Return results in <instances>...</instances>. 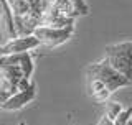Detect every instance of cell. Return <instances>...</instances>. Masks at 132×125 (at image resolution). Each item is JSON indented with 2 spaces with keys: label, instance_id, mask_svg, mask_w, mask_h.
Instances as JSON below:
<instances>
[{
  "label": "cell",
  "instance_id": "cell-1",
  "mask_svg": "<svg viewBox=\"0 0 132 125\" xmlns=\"http://www.w3.org/2000/svg\"><path fill=\"white\" fill-rule=\"evenodd\" d=\"M86 74L101 79L111 92H116V91L121 89V87H127V86L132 84V81H129L127 77H124L121 73H117V71L109 64L107 59H102L99 62L89 64L88 69H86Z\"/></svg>",
  "mask_w": 132,
  "mask_h": 125
},
{
  "label": "cell",
  "instance_id": "cell-2",
  "mask_svg": "<svg viewBox=\"0 0 132 125\" xmlns=\"http://www.w3.org/2000/svg\"><path fill=\"white\" fill-rule=\"evenodd\" d=\"M73 33H74V28L58 30V28H50V26H40L35 30L33 35L41 41V44H45L48 48H56L60 44L66 43L73 36Z\"/></svg>",
  "mask_w": 132,
  "mask_h": 125
},
{
  "label": "cell",
  "instance_id": "cell-3",
  "mask_svg": "<svg viewBox=\"0 0 132 125\" xmlns=\"http://www.w3.org/2000/svg\"><path fill=\"white\" fill-rule=\"evenodd\" d=\"M41 41L35 35L30 36H18L15 40H8L5 44H2L0 53L2 56H12V55H22V53H30L33 49L40 48Z\"/></svg>",
  "mask_w": 132,
  "mask_h": 125
},
{
  "label": "cell",
  "instance_id": "cell-4",
  "mask_svg": "<svg viewBox=\"0 0 132 125\" xmlns=\"http://www.w3.org/2000/svg\"><path fill=\"white\" fill-rule=\"evenodd\" d=\"M35 97H36V86H35V82H33V86L30 89L16 92L15 95H12L5 104H0V107H2L3 110H20V109H23L27 104H30Z\"/></svg>",
  "mask_w": 132,
  "mask_h": 125
},
{
  "label": "cell",
  "instance_id": "cell-5",
  "mask_svg": "<svg viewBox=\"0 0 132 125\" xmlns=\"http://www.w3.org/2000/svg\"><path fill=\"white\" fill-rule=\"evenodd\" d=\"M0 64H13V66H20L27 79H31L33 74V58L30 53H22V55H12V56H2L0 58Z\"/></svg>",
  "mask_w": 132,
  "mask_h": 125
},
{
  "label": "cell",
  "instance_id": "cell-6",
  "mask_svg": "<svg viewBox=\"0 0 132 125\" xmlns=\"http://www.w3.org/2000/svg\"><path fill=\"white\" fill-rule=\"evenodd\" d=\"M2 3V31L7 38L15 40L18 38V33H16V25H15V15L12 10V5L7 0H0Z\"/></svg>",
  "mask_w": 132,
  "mask_h": 125
},
{
  "label": "cell",
  "instance_id": "cell-7",
  "mask_svg": "<svg viewBox=\"0 0 132 125\" xmlns=\"http://www.w3.org/2000/svg\"><path fill=\"white\" fill-rule=\"evenodd\" d=\"M88 92L96 102H107L111 94H112L101 79L93 76H88Z\"/></svg>",
  "mask_w": 132,
  "mask_h": 125
},
{
  "label": "cell",
  "instance_id": "cell-8",
  "mask_svg": "<svg viewBox=\"0 0 132 125\" xmlns=\"http://www.w3.org/2000/svg\"><path fill=\"white\" fill-rule=\"evenodd\" d=\"M25 77L23 71L20 66H13V64H0V79H5L10 84H13L15 87L18 86V82ZM18 89V87H16Z\"/></svg>",
  "mask_w": 132,
  "mask_h": 125
},
{
  "label": "cell",
  "instance_id": "cell-9",
  "mask_svg": "<svg viewBox=\"0 0 132 125\" xmlns=\"http://www.w3.org/2000/svg\"><path fill=\"white\" fill-rule=\"evenodd\" d=\"M53 7H55L63 16H69V18H76V16H79L76 7H74V3H73V0H58Z\"/></svg>",
  "mask_w": 132,
  "mask_h": 125
},
{
  "label": "cell",
  "instance_id": "cell-10",
  "mask_svg": "<svg viewBox=\"0 0 132 125\" xmlns=\"http://www.w3.org/2000/svg\"><path fill=\"white\" fill-rule=\"evenodd\" d=\"M111 55H124L132 58V41H124V43H117V44H111L106 48V56Z\"/></svg>",
  "mask_w": 132,
  "mask_h": 125
},
{
  "label": "cell",
  "instance_id": "cell-11",
  "mask_svg": "<svg viewBox=\"0 0 132 125\" xmlns=\"http://www.w3.org/2000/svg\"><path fill=\"white\" fill-rule=\"evenodd\" d=\"M12 10H13V15L16 18H23L30 13L31 10V3H28L27 0H15L12 3Z\"/></svg>",
  "mask_w": 132,
  "mask_h": 125
},
{
  "label": "cell",
  "instance_id": "cell-12",
  "mask_svg": "<svg viewBox=\"0 0 132 125\" xmlns=\"http://www.w3.org/2000/svg\"><path fill=\"white\" fill-rule=\"evenodd\" d=\"M122 110H124V107H122L119 102H114V101H111V102H106V112H104V114H106L109 119L116 120V119L119 117V114H121Z\"/></svg>",
  "mask_w": 132,
  "mask_h": 125
},
{
  "label": "cell",
  "instance_id": "cell-13",
  "mask_svg": "<svg viewBox=\"0 0 132 125\" xmlns=\"http://www.w3.org/2000/svg\"><path fill=\"white\" fill-rule=\"evenodd\" d=\"M132 120V107H124V110L119 114V117L114 120L116 125H127Z\"/></svg>",
  "mask_w": 132,
  "mask_h": 125
},
{
  "label": "cell",
  "instance_id": "cell-14",
  "mask_svg": "<svg viewBox=\"0 0 132 125\" xmlns=\"http://www.w3.org/2000/svg\"><path fill=\"white\" fill-rule=\"evenodd\" d=\"M97 125H116V123H114V120H112V119H109V117H107V115L104 114L101 119H99Z\"/></svg>",
  "mask_w": 132,
  "mask_h": 125
},
{
  "label": "cell",
  "instance_id": "cell-15",
  "mask_svg": "<svg viewBox=\"0 0 132 125\" xmlns=\"http://www.w3.org/2000/svg\"><path fill=\"white\" fill-rule=\"evenodd\" d=\"M48 2H50V5H51V7H53V5H55V3L58 2V0H48Z\"/></svg>",
  "mask_w": 132,
  "mask_h": 125
},
{
  "label": "cell",
  "instance_id": "cell-16",
  "mask_svg": "<svg viewBox=\"0 0 132 125\" xmlns=\"http://www.w3.org/2000/svg\"><path fill=\"white\" fill-rule=\"evenodd\" d=\"M7 2H8V3H10V5H12V3H13V2H15V0H7Z\"/></svg>",
  "mask_w": 132,
  "mask_h": 125
},
{
  "label": "cell",
  "instance_id": "cell-17",
  "mask_svg": "<svg viewBox=\"0 0 132 125\" xmlns=\"http://www.w3.org/2000/svg\"><path fill=\"white\" fill-rule=\"evenodd\" d=\"M27 2H28V3H33V2H35V0H27Z\"/></svg>",
  "mask_w": 132,
  "mask_h": 125
},
{
  "label": "cell",
  "instance_id": "cell-18",
  "mask_svg": "<svg viewBox=\"0 0 132 125\" xmlns=\"http://www.w3.org/2000/svg\"><path fill=\"white\" fill-rule=\"evenodd\" d=\"M127 125H132V120H130V122H129V123H127Z\"/></svg>",
  "mask_w": 132,
  "mask_h": 125
},
{
  "label": "cell",
  "instance_id": "cell-19",
  "mask_svg": "<svg viewBox=\"0 0 132 125\" xmlns=\"http://www.w3.org/2000/svg\"><path fill=\"white\" fill-rule=\"evenodd\" d=\"M18 125H25V123H23V122H20V123H18Z\"/></svg>",
  "mask_w": 132,
  "mask_h": 125
}]
</instances>
